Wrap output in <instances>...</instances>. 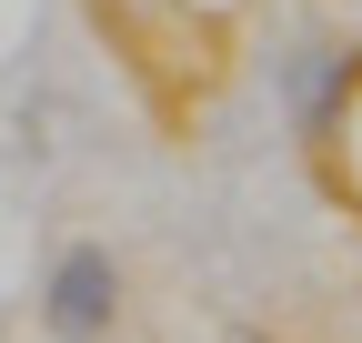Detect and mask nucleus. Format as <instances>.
Masks as SVG:
<instances>
[{
	"instance_id": "1",
	"label": "nucleus",
	"mask_w": 362,
	"mask_h": 343,
	"mask_svg": "<svg viewBox=\"0 0 362 343\" xmlns=\"http://www.w3.org/2000/svg\"><path fill=\"white\" fill-rule=\"evenodd\" d=\"M121 252L111 242H71L51 273H40V333L51 343H111V323H121Z\"/></svg>"
},
{
	"instance_id": "2",
	"label": "nucleus",
	"mask_w": 362,
	"mask_h": 343,
	"mask_svg": "<svg viewBox=\"0 0 362 343\" xmlns=\"http://www.w3.org/2000/svg\"><path fill=\"white\" fill-rule=\"evenodd\" d=\"M282 81V111H292V132L322 152L332 132H342V111H352V91H362V51L352 40H302V51L272 71Z\"/></svg>"
}]
</instances>
